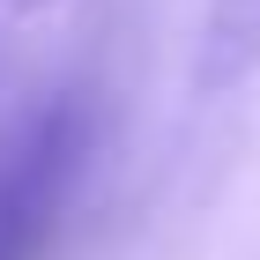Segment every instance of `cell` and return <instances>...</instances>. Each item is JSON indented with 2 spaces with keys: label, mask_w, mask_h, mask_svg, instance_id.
Masks as SVG:
<instances>
[{
  "label": "cell",
  "mask_w": 260,
  "mask_h": 260,
  "mask_svg": "<svg viewBox=\"0 0 260 260\" xmlns=\"http://www.w3.org/2000/svg\"><path fill=\"white\" fill-rule=\"evenodd\" d=\"M216 45L231 52V67L260 60V0H216Z\"/></svg>",
  "instance_id": "7a4b0ae2"
},
{
  "label": "cell",
  "mask_w": 260,
  "mask_h": 260,
  "mask_svg": "<svg viewBox=\"0 0 260 260\" xmlns=\"http://www.w3.org/2000/svg\"><path fill=\"white\" fill-rule=\"evenodd\" d=\"M75 156H82V119L67 104L30 112L0 141V260H30V245L45 238V223L75 179Z\"/></svg>",
  "instance_id": "6da1fadb"
},
{
  "label": "cell",
  "mask_w": 260,
  "mask_h": 260,
  "mask_svg": "<svg viewBox=\"0 0 260 260\" xmlns=\"http://www.w3.org/2000/svg\"><path fill=\"white\" fill-rule=\"evenodd\" d=\"M0 8H8V15H45L52 0H0Z\"/></svg>",
  "instance_id": "3957f363"
}]
</instances>
